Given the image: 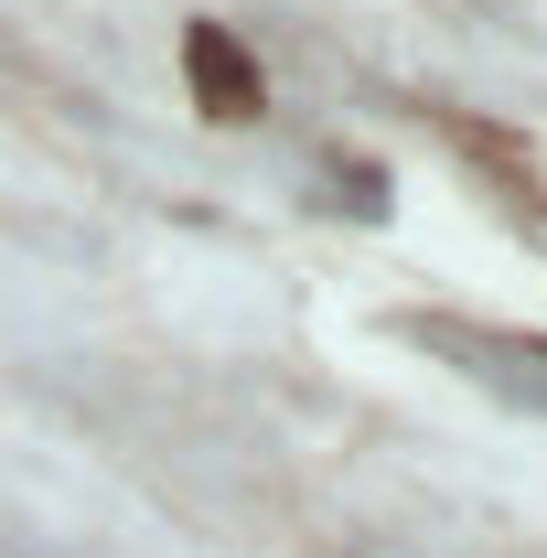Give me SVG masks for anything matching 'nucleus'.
<instances>
[{"mask_svg":"<svg viewBox=\"0 0 547 558\" xmlns=\"http://www.w3.org/2000/svg\"><path fill=\"white\" fill-rule=\"evenodd\" d=\"M183 65H194V97H205L215 119H258V108H269V86H258V65L236 54L226 22H194V33H183Z\"/></svg>","mask_w":547,"mask_h":558,"instance_id":"obj_1","label":"nucleus"}]
</instances>
